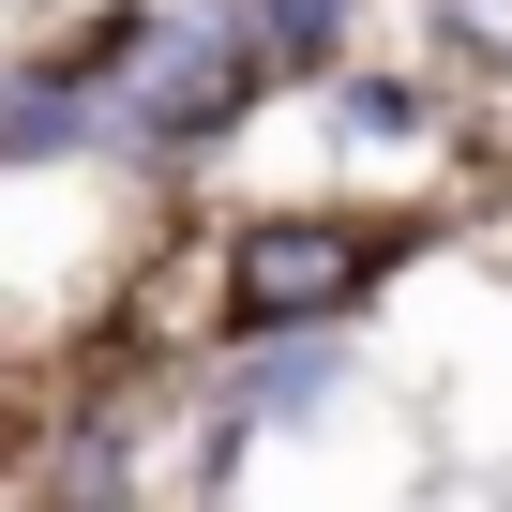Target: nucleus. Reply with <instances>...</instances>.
<instances>
[{"mask_svg":"<svg viewBox=\"0 0 512 512\" xmlns=\"http://www.w3.org/2000/svg\"><path fill=\"white\" fill-rule=\"evenodd\" d=\"M362 272H377L362 226H272V241L241 256V302H256V317H332Z\"/></svg>","mask_w":512,"mask_h":512,"instance_id":"nucleus-1","label":"nucleus"}]
</instances>
